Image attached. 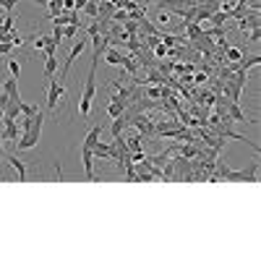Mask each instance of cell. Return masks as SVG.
Returning a JSON list of instances; mask_svg holds the SVG:
<instances>
[{"label": "cell", "mask_w": 261, "mask_h": 261, "mask_svg": "<svg viewBox=\"0 0 261 261\" xmlns=\"http://www.w3.org/2000/svg\"><path fill=\"white\" fill-rule=\"evenodd\" d=\"M97 94V65L89 68V76L84 79V89H81V102H79V118H89L91 113V102Z\"/></svg>", "instance_id": "1"}, {"label": "cell", "mask_w": 261, "mask_h": 261, "mask_svg": "<svg viewBox=\"0 0 261 261\" xmlns=\"http://www.w3.org/2000/svg\"><path fill=\"white\" fill-rule=\"evenodd\" d=\"M256 170H259L256 162H251L248 170H230L227 167L222 178H225L227 183H256Z\"/></svg>", "instance_id": "2"}, {"label": "cell", "mask_w": 261, "mask_h": 261, "mask_svg": "<svg viewBox=\"0 0 261 261\" xmlns=\"http://www.w3.org/2000/svg\"><path fill=\"white\" fill-rule=\"evenodd\" d=\"M47 84H50V87H47V99H44V107H47L50 113H55L58 105L65 99V87H63V84H58L55 79H50Z\"/></svg>", "instance_id": "3"}, {"label": "cell", "mask_w": 261, "mask_h": 261, "mask_svg": "<svg viewBox=\"0 0 261 261\" xmlns=\"http://www.w3.org/2000/svg\"><path fill=\"white\" fill-rule=\"evenodd\" d=\"M87 42H89V37H79V40H73V47L68 52V58H65L63 63V73H60V79H68V71H71V65L76 58H81V52L87 50Z\"/></svg>", "instance_id": "4"}, {"label": "cell", "mask_w": 261, "mask_h": 261, "mask_svg": "<svg viewBox=\"0 0 261 261\" xmlns=\"http://www.w3.org/2000/svg\"><path fill=\"white\" fill-rule=\"evenodd\" d=\"M81 162H84V173H87V180L89 183H94V152H91L89 146H81Z\"/></svg>", "instance_id": "5"}, {"label": "cell", "mask_w": 261, "mask_h": 261, "mask_svg": "<svg viewBox=\"0 0 261 261\" xmlns=\"http://www.w3.org/2000/svg\"><path fill=\"white\" fill-rule=\"evenodd\" d=\"M259 24H261V18H259V11H248L246 18H238V29L240 32H251V29H259Z\"/></svg>", "instance_id": "6"}, {"label": "cell", "mask_w": 261, "mask_h": 261, "mask_svg": "<svg viewBox=\"0 0 261 261\" xmlns=\"http://www.w3.org/2000/svg\"><path fill=\"white\" fill-rule=\"evenodd\" d=\"M3 91L8 94V99H11V102H21V91H18V79H16V76L5 79V84H3Z\"/></svg>", "instance_id": "7"}, {"label": "cell", "mask_w": 261, "mask_h": 261, "mask_svg": "<svg viewBox=\"0 0 261 261\" xmlns=\"http://www.w3.org/2000/svg\"><path fill=\"white\" fill-rule=\"evenodd\" d=\"M259 63H261V55H248V58H240L238 63H232L230 68L232 71H251V68H256Z\"/></svg>", "instance_id": "8"}, {"label": "cell", "mask_w": 261, "mask_h": 261, "mask_svg": "<svg viewBox=\"0 0 261 261\" xmlns=\"http://www.w3.org/2000/svg\"><path fill=\"white\" fill-rule=\"evenodd\" d=\"M91 152H94V160H110V157H113V144L97 141L94 146H91Z\"/></svg>", "instance_id": "9"}, {"label": "cell", "mask_w": 261, "mask_h": 261, "mask_svg": "<svg viewBox=\"0 0 261 261\" xmlns=\"http://www.w3.org/2000/svg\"><path fill=\"white\" fill-rule=\"evenodd\" d=\"M55 71H58V58H44V71H42V79L44 81H50V79H55Z\"/></svg>", "instance_id": "10"}, {"label": "cell", "mask_w": 261, "mask_h": 261, "mask_svg": "<svg viewBox=\"0 0 261 261\" xmlns=\"http://www.w3.org/2000/svg\"><path fill=\"white\" fill-rule=\"evenodd\" d=\"M99 138H102V126H91V128H89V133H87V138H84V144H81V146H89V149H91V146H94V144L99 141Z\"/></svg>", "instance_id": "11"}, {"label": "cell", "mask_w": 261, "mask_h": 261, "mask_svg": "<svg viewBox=\"0 0 261 261\" xmlns=\"http://www.w3.org/2000/svg\"><path fill=\"white\" fill-rule=\"evenodd\" d=\"M180 29H185V34L193 37V40L204 37V26H201V24H196V21H191V24H180Z\"/></svg>", "instance_id": "12"}, {"label": "cell", "mask_w": 261, "mask_h": 261, "mask_svg": "<svg viewBox=\"0 0 261 261\" xmlns=\"http://www.w3.org/2000/svg\"><path fill=\"white\" fill-rule=\"evenodd\" d=\"M8 162L16 167V173H18V183H24V180H26V162H24V160H18V157H8Z\"/></svg>", "instance_id": "13"}, {"label": "cell", "mask_w": 261, "mask_h": 261, "mask_svg": "<svg viewBox=\"0 0 261 261\" xmlns=\"http://www.w3.org/2000/svg\"><path fill=\"white\" fill-rule=\"evenodd\" d=\"M102 58H105L110 65H120V60H123V52H120V50H113V47H107Z\"/></svg>", "instance_id": "14"}, {"label": "cell", "mask_w": 261, "mask_h": 261, "mask_svg": "<svg viewBox=\"0 0 261 261\" xmlns=\"http://www.w3.org/2000/svg\"><path fill=\"white\" fill-rule=\"evenodd\" d=\"M120 65H123V68L128 71V76H130V79H136V60H133V55H123Z\"/></svg>", "instance_id": "15"}, {"label": "cell", "mask_w": 261, "mask_h": 261, "mask_svg": "<svg viewBox=\"0 0 261 261\" xmlns=\"http://www.w3.org/2000/svg\"><path fill=\"white\" fill-rule=\"evenodd\" d=\"M84 13H87V16H91V18H99V5H97V3H91V0H89V3L84 5Z\"/></svg>", "instance_id": "16"}, {"label": "cell", "mask_w": 261, "mask_h": 261, "mask_svg": "<svg viewBox=\"0 0 261 261\" xmlns=\"http://www.w3.org/2000/svg\"><path fill=\"white\" fill-rule=\"evenodd\" d=\"M225 52H227V58H225V60H230V63H238L240 58H243V52H240L238 47H227Z\"/></svg>", "instance_id": "17"}, {"label": "cell", "mask_w": 261, "mask_h": 261, "mask_svg": "<svg viewBox=\"0 0 261 261\" xmlns=\"http://www.w3.org/2000/svg\"><path fill=\"white\" fill-rule=\"evenodd\" d=\"M47 5H50V18L63 11V0H47Z\"/></svg>", "instance_id": "18"}, {"label": "cell", "mask_w": 261, "mask_h": 261, "mask_svg": "<svg viewBox=\"0 0 261 261\" xmlns=\"http://www.w3.org/2000/svg\"><path fill=\"white\" fill-rule=\"evenodd\" d=\"M44 44H47V34H37L34 37V52L37 50H44Z\"/></svg>", "instance_id": "19"}, {"label": "cell", "mask_w": 261, "mask_h": 261, "mask_svg": "<svg viewBox=\"0 0 261 261\" xmlns=\"http://www.w3.org/2000/svg\"><path fill=\"white\" fill-rule=\"evenodd\" d=\"M8 71H11V76H21V65H18L16 60H8Z\"/></svg>", "instance_id": "20"}, {"label": "cell", "mask_w": 261, "mask_h": 261, "mask_svg": "<svg viewBox=\"0 0 261 261\" xmlns=\"http://www.w3.org/2000/svg\"><path fill=\"white\" fill-rule=\"evenodd\" d=\"M160 40L165 47H175V34H160Z\"/></svg>", "instance_id": "21"}, {"label": "cell", "mask_w": 261, "mask_h": 261, "mask_svg": "<svg viewBox=\"0 0 261 261\" xmlns=\"http://www.w3.org/2000/svg\"><path fill=\"white\" fill-rule=\"evenodd\" d=\"M16 47H13V44L11 42H0V55H11Z\"/></svg>", "instance_id": "22"}, {"label": "cell", "mask_w": 261, "mask_h": 261, "mask_svg": "<svg viewBox=\"0 0 261 261\" xmlns=\"http://www.w3.org/2000/svg\"><path fill=\"white\" fill-rule=\"evenodd\" d=\"M246 34H248V42L259 44V40H261V32H259V29H251V32H246Z\"/></svg>", "instance_id": "23"}, {"label": "cell", "mask_w": 261, "mask_h": 261, "mask_svg": "<svg viewBox=\"0 0 261 261\" xmlns=\"http://www.w3.org/2000/svg\"><path fill=\"white\" fill-rule=\"evenodd\" d=\"M126 32L128 34H136L138 32V21H128V18H126Z\"/></svg>", "instance_id": "24"}, {"label": "cell", "mask_w": 261, "mask_h": 261, "mask_svg": "<svg viewBox=\"0 0 261 261\" xmlns=\"http://www.w3.org/2000/svg\"><path fill=\"white\" fill-rule=\"evenodd\" d=\"M170 11H160V16H157V24H167V21H170Z\"/></svg>", "instance_id": "25"}, {"label": "cell", "mask_w": 261, "mask_h": 261, "mask_svg": "<svg viewBox=\"0 0 261 261\" xmlns=\"http://www.w3.org/2000/svg\"><path fill=\"white\" fill-rule=\"evenodd\" d=\"M0 8H5V11H13V8H16V0H0Z\"/></svg>", "instance_id": "26"}, {"label": "cell", "mask_w": 261, "mask_h": 261, "mask_svg": "<svg viewBox=\"0 0 261 261\" xmlns=\"http://www.w3.org/2000/svg\"><path fill=\"white\" fill-rule=\"evenodd\" d=\"M89 0H73V11H84V5H87Z\"/></svg>", "instance_id": "27"}, {"label": "cell", "mask_w": 261, "mask_h": 261, "mask_svg": "<svg viewBox=\"0 0 261 261\" xmlns=\"http://www.w3.org/2000/svg\"><path fill=\"white\" fill-rule=\"evenodd\" d=\"M160 94H162V89H149V97H152V99H157Z\"/></svg>", "instance_id": "28"}, {"label": "cell", "mask_w": 261, "mask_h": 261, "mask_svg": "<svg viewBox=\"0 0 261 261\" xmlns=\"http://www.w3.org/2000/svg\"><path fill=\"white\" fill-rule=\"evenodd\" d=\"M157 55H160V58H162V55H167V47H165V44H157Z\"/></svg>", "instance_id": "29"}, {"label": "cell", "mask_w": 261, "mask_h": 261, "mask_svg": "<svg viewBox=\"0 0 261 261\" xmlns=\"http://www.w3.org/2000/svg\"><path fill=\"white\" fill-rule=\"evenodd\" d=\"M29 3H37V5H47V0H29Z\"/></svg>", "instance_id": "30"}, {"label": "cell", "mask_w": 261, "mask_h": 261, "mask_svg": "<svg viewBox=\"0 0 261 261\" xmlns=\"http://www.w3.org/2000/svg\"><path fill=\"white\" fill-rule=\"evenodd\" d=\"M5 162V154H3V149H0V165H3Z\"/></svg>", "instance_id": "31"}, {"label": "cell", "mask_w": 261, "mask_h": 261, "mask_svg": "<svg viewBox=\"0 0 261 261\" xmlns=\"http://www.w3.org/2000/svg\"><path fill=\"white\" fill-rule=\"evenodd\" d=\"M3 144H5V141H3V136H0V149H3Z\"/></svg>", "instance_id": "32"}, {"label": "cell", "mask_w": 261, "mask_h": 261, "mask_svg": "<svg viewBox=\"0 0 261 261\" xmlns=\"http://www.w3.org/2000/svg\"><path fill=\"white\" fill-rule=\"evenodd\" d=\"M0 89H3V87H0Z\"/></svg>", "instance_id": "33"}]
</instances>
